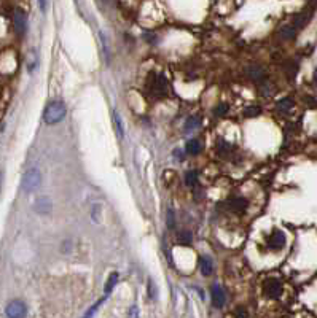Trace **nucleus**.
<instances>
[{
    "label": "nucleus",
    "mask_w": 317,
    "mask_h": 318,
    "mask_svg": "<svg viewBox=\"0 0 317 318\" xmlns=\"http://www.w3.org/2000/svg\"><path fill=\"white\" fill-rule=\"evenodd\" d=\"M114 119H115V127H117V132L120 135V138L125 137V129H123V124H121V116L118 111H114Z\"/></svg>",
    "instance_id": "5701e85b"
},
{
    "label": "nucleus",
    "mask_w": 317,
    "mask_h": 318,
    "mask_svg": "<svg viewBox=\"0 0 317 318\" xmlns=\"http://www.w3.org/2000/svg\"><path fill=\"white\" fill-rule=\"evenodd\" d=\"M219 209L222 210H228V212H235V213H242L247 209V201L244 198H233L227 202L219 204Z\"/></svg>",
    "instance_id": "20e7f679"
},
{
    "label": "nucleus",
    "mask_w": 317,
    "mask_h": 318,
    "mask_svg": "<svg viewBox=\"0 0 317 318\" xmlns=\"http://www.w3.org/2000/svg\"><path fill=\"white\" fill-rule=\"evenodd\" d=\"M212 304L216 307H223L227 301V296H225V289H223L220 285H214L212 286Z\"/></svg>",
    "instance_id": "9b49d317"
},
{
    "label": "nucleus",
    "mask_w": 317,
    "mask_h": 318,
    "mask_svg": "<svg viewBox=\"0 0 317 318\" xmlns=\"http://www.w3.org/2000/svg\"><path fill=\"white\" fill-rule=\"evenodd\" d=\"M99 215H100V205H94V207H92L91 218L94 221H99Z\"/></svg>",
    "instance_id": "cd10ccee"
},
{
    "label": "nucleus",
    "mask_w": 317,
    "mask_h": 318,
    "mask_svg": "<svg viewBox=\"0 0 317 318\" xmlns=\"http://www.w3.org/2000/svg\"><path fill=\"white\" fill-rule=\"evenodd\" d=\"M260 113H262V108H260L258 105H252V107H247L242 115H244L246 118H255V116H260Z\"/></svg>",
    "instance_id": "4be33fe9"
},
{
    "label": "nucleus",
    "mask_w": 317,
    "mask_h": 318,
    "mask_svg": "<svg viewBox=\"0 0 317 318\" xmlns=\"http://www.w3.org/2000/svg\"><path fill=\"white\" fill-rule=\"evenodd\" d=\"M144 39H145L148 43H152V45L158 43V37H156L155 34H145V35H144Z\"/></svg>",
    "instance_id": "c85d7f7f"
},
{
    "label": "nucleus",
    "mask_w": 317,
    "mask_h": 318,
    "mask_svg": "<svg viewBox=\"0 0 317 318\" xmlns=\"http://www.w3.org/2000/svg\"><path fill=\"white\" fill-rule=\"evenodd\" d=\"M5 313H7L8 318H26L27 307L23 301H12L7 305Z\"/></svg>",
    "instance_id": "39448f33"
},
{
    "label": "nucleus",
    "mask_w": 317,
    "mask_h": 318,
    "mask_svg": "<svg viewBox=\"0 0 317 318\" xmlns=\"http://www.w3.org/2000/svg\"><path fill=\"white\" fill-rule=\"evenodd\" d=\"M102 302H104V299H100V301H97V302H96L94 305H92V307L89 308V310H88V312L85 313V316H83V318H91L92 315H94V313H96V310H97V308H99V305H100Z\"/></svg>",
    "instance_id": "bb28decb"
},
{
    "label": "nucleus",
    "mask_w": 317,
    "mask_h": 318,
    "mask_svg": "<svg viewBox=\"0 0 317 318\" xmlns=\"http://www.w3.org/2000/svg\"><path fill=\"white\" fill-rule=\"evenodd\" d=\"M185 185L188 188H196L198 186V172L196 171H190L185 174Z\"/></svg>",
    "instance_id": "f3484780"
},
{
    "label": "nucleus",
    "mask_w": 317,
    "mask_h": 318,
    "mask_svg": "<svg viewBox=\"0 0 317 318\" xmlns=\"http://www.w3.org/2000/svg\"><path fill=\"white\" fill-rule=\"evenodd\" d=\"M201 124V119L198 116H190L188 119L185 121V126H183V130L185 132H193V130H196Z\"/></svg>",
    "instance_id": "2eb2a0df"
},
{
    "label": "nucleus",
    "mask_w": 317,
    "mask_h": 318,
    "mask_svg": "<svg viewBox=\"0 0 317 318\" xmlns=\"http://www.w3.org/2000/svg\"><path fill=\"white\" fill-rule=\"evenodd\" d=\"M292 107H293V100L290 97H284L281 100H277V104H276L277 111H281V113H287Z\"/></svg>",
    "instance_id": "dca6fc26"
},
{
    "label": "nucleus",
    "mask_w": 317,
    "mask_h": 318,
    "mask_svg": "<svg viewBox=\"0 0 317 318\" xmlns=\"http://www.w3.org/2000/svg\"><path fill=\"white\" fill-rule=\"evenodd\" d=\"M201 149H202V145H201V142L198 138H191L185 145V151L188 154H191V156H198L201 153Z\"/></svg>",
    "instance_id": "f8f14e48"
},
{
    "label": "nucleus",
    "mask_w": 317,
    "mask_h": 318,
    "mask_svg": "<svg viewBox=\"0 0 317 318\" xmlns=\"http://www.w3.org/2000/svg\"><path fill=\"white\" fill-rule=\"evenodd\" d=\"M296 27L293 26V24H290V26H284V27H281V29H279V37H281L282 40H293L295 37H296Z\"/></svg>",
    "instance_id": "ddd939ff"
},
{
    "label": "nucleus",
    "mask_w": 317,
    "mask_h": 318,
    "mask_svg": "<svg viewBox=\"0 0 317 318\" xmlns=\"http://www.w3.org/2000/svg\"><path fill=\"white\" fill-rule=\"evenodd\" d=\"M258 89H260V94L265 96V97H269V96H273L276 89H274V85H271V83H268V81H263V83H260L258 85Z\"/></svg>",
    "instance_id": "a211bd4d"
},
{
    "label": "nucleus",
    "mask_w": 317,
    "mask_h": 318,
    "mask_svg": "<svg viewBox=\"0 0 317 318\" xmlns=\"http://www.w3.org/2000/svg\"><path fill=\"white\" fill-rule=\"evenodd\" d=\"M66 113H67V108H66V105H64V102L53 100L46 105L45 113H43V119H45V123L50 124V126L58 124L59 121H62L64 118H66Z\"/></svg>",
    "instance_id": "f257e3e1"
},
{
    "label": "nucleus",
    "mask_w": 317,
    "mask_h": 318,
    "mask_svg": "<svg viewBox=\"0 0 317 318\" xmlns=\"http://www.w3.org/2000/svg\"><path fill=\"white\" fill-rule=\"evenodd\" d=\"M13 26H15V31L18 35H24L27 32V16L23 10H15V15H13Z\"/></svg>",
    "instance_id": "423d86ee"
},
{
    "label": "nucleus",
    "mask_w": 317,
    "mask_h": 318,
    "mask_svg": "<svg viewBox=\"0 0 317 318\" xmlns=\"http://www.w3.org/2000/svg\"><path fill=\"white\" fill-rule=\"evenodd\" d=\"M263 291H265V294L268 297L276 299V297L281 296V293H282V285H281V282H279V280L269 278V280H266L265 285H263Z\"/></svg>",
    "instance_id": "6e6552de"
},
{
    "label": "nucleus",
    "mask_w": 317,
    "mask_h": 318,
    "mask_svg": "<svg viewBox=\"0 0 317 318\" xmlns=\"http://www.w3.org/2000/svg\"><path fill=\"white\" fill-rule=\"evenodd\" d=\"M42 183V174L39 169H29L24 177H23V182H21V188L24 193H32L39 188V185Z\"/></svg>",
    "instance_id": "7ed1b4c3"
},
{
    "label": "nucleus",
    "mask_w": 317,
    "mask_h": 318,
    "mask_svg": "<svg viewBox=\"0 0 317 318\" xmlns=\"http://www.w3.org/2000/svg\"><path fill=\"white\" fill-rule=\"evenodd\" d=\"M0 186H2V172H0Z\"/></svg>",
    "instance_id": "2f4dec72"
},
{
    "label": "nucleus",
    "mask_w": 317,
    "mask_h": 318,
    "mask_svg": "<svg viewBox=\"0 0 317 318\" xmlns=\"http://www.w3.org/2000/svg\"><path fill=\"white\" fill-rule=\"evenodd\" d=\"M147 86L155 96H166L169 89V81L163 73H152L147 80Z\"/></svg>",
    "instance_id": "f03ea898"
},
{
    "label": "nucleus",
    "mask_w": 317,
    "mask_h": 318,
    "mask_svg": "<svg viewBox=\"0 0 317 318\" xmlns=\"http://www.w3.org/2000/svg\"><path fill=\"white\" fill-rule=\"evenodd\" d=\"M34 210L39 213V215H50L53 210V202L48 196H42L35 201L34 204Z\"/></svg>",
    "instance_id": "9d476101"
},
{
    "label": "nucleus",
    "mask_w": 317,
    "mask_h": 318,
    "mask_svg": "<svg viewBox=\"0 0 317 318\" xmlns=\"http://www.w3.org/2000/svg\"><path fill=\"white\" fill-rule=\"evenodd\" d=\"M118 272H112L110 274V277H109V280H107V283H105V286H104V291H105V294H110L112 293V289L115 288V285L118 283Z\"/></svg>",
    "instance_id": "412c9836"
},
{
    "label": "nucleus",
    "mask_w": 317,
    "mask_h": 318,
    "mask_svg": "<svg viewBox=\"0 0 317 318\" xmlns=\"http://www.w3.org/2000/svg\"><path fill=\"white\" fill-rule=\"evenodd\" d=\"M129 316H131V318H137V307L136 305L131 308V310H129Z\"/></svg>",
    "instance_id": "7c9ffc66"
},
{
    "label": "nucleus",
    "mask_w": 317,
    "mask_h": 318,
    "mask_svg": "<svg viewBox=\"0 0 317 318\" xmlns=\"http://www.w3.org/2000/svg\"><path fill=\"white\" fill-rule=\"evenodd\" d=\"M268 245H269V248H273V250L284 248V245H285V234L282 231H279V229H274L271 232V236L268 237Z\"/></svg>",
    "instance_id": "1a4fd4ad"
},
{
    "label": "nucleus",
    "mask_w": 317,
    "mask_h": 318,
    "mask_svg": "<svg viewBox=\"0 0 317 318\" xmlns=\"http://www.w3.org/2000/svg\"><path fill=\"white\" fill-rule=\"evenodd\" d=\"M228 104H225V102H222V104L220 105H217L216 107V110H214V111H216V115L217 116H225L227 113H228Z\"/></svg>",
    "instance_id": "393cba45"
},
{
    "label": "nucleus",
    "mask_w": 317,
    "mask_h": 318,
    "mask_svg": "<svg viewBox=\"0 0 317 318\" xmlns=\"http://www.w3.org/2000/svg\"><path fill=\"white\" fill-rule=\"evenodd\" d=\"M309 13H300V15H296L293 18V26L296 27V29H301V27H304L307 24V21H309Z\"/></svg>",
    "instance_id": "6ab92c4d"
},
{
    "label": "nucleus",
    "mask_w": 317,
    "mask_h": 318,
    "mask_svg": "<svg viewBox=\"0 0 317 318\" xmlns=\"http://www.w3.org/2000/svg\"><path fill=\"white\" fill-rule=\"evenodd\" d=\"M191 239H193V236H191L190 231H182V232L179 234L180 244H191Z\"/></svg>",
    "instance_id": "b1692460"
},
{
    "label": "nucleus",
    "mask_w": 317,
    "mask_h": 318,
    "mask_svg": "<svg viewBox=\"0 0 317 318\" xmlns=\"http://www.w3.org/2000/svg\"><path fill=\"white\" fill-rule=\"evenodd\" d=\"M231 153H233V146H231V143H228L227 140L220 138L219 142H217V154L222 156V157H228Z\"/></svg>",
    "instance_id": "4468645a"
},
{
    "label": "nucleus",
    "mask_w": 317,
    "mask_h": 318,
    "mask_svg": "<svg viewBox=\"0 0 317 318\" xmlns=\"http://www.w3.org/2000/svg\"><path fill=\"white\" fill-rule=\"evenodd\" d=\"M39 5H40V10L46 12V7H48V0H39Z\"/></svg>",
    "instance_id": "c756f323"
},
{
    "label": "nucleus",
    "mask_w": 317,
    "mask_h": 318,
    "mask_svg": "<svg viewBox=\"0 0 317 318\" xmlns=\"http://www.w3.org/2000/svg\"><path fill=\"white\" fill-rule=\"evenodd\" d=\"M166 221H167V228H175V215H174V210H167V218H166Z\"/></svg>",
    "instance_id": "a878e982"
},
{
    "label": "nucleus",
    "mask_w": 317,
    "mask_h": 318,
    "mask_svg": "<svg viewBox=\"0 0 317 318\" xmlns=\"http://www.w3.org/2000/svg\"><path fill=\"white\" fill-rule=\"evenodd\" d=\"M201 272H202V275H210L212 274V270H214V266H212V261H210V258H207V256H202L201 258Z\"/></svg>",
    "instance_id": "aec40b11"
},
{
    "label": "nucleus",
    "mask_w": 317,
    "mask_h": 318,
    "mask_svg": "<svg viewBox=\"0 0 317 318\" xmlns=\"http://www.w3.org/2000/svg\"><path fill=\"white\" fill-rule=\"evenodd\" d=\"M246 77L260 85V83L266 81V70L262 67V65H249L246 69Z\"/></svg>",
    "instance_id": "0eeeda50"
}]
</instances>
